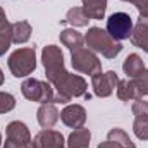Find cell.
I'll return each mask as SVG.
<instances>
[{
    "label": "cell",
    "mask_w": 148,
    "mask_h": 148,
    "mask_svg": "<svg viewBox=\"0 0 148 148\" xmlns=\"http://www.w3.org/2000/svg\"><path fill=\"white\" fill-rule=\"evenodd\" d=\"M5 134H7V140H10L12 143H16L19 147H29L33 143L28 126L24 122H21V121L9 122L7 127H5Z\"/></svg>",
    "instance_id": "obj_8"
},
{
    "label": "cell",
    "mask_w": 148,
    "mask_h": 148,
    "mask_svg": "<svg viewBox=\"0 0 148 148\" xmlns=\"http://www.w3.org/2000/svg\"><path fill=\"white\" fill-rule=\"evenodd\" d=\"M26 148H33V143H31V145H29V147H26Z\"/></svg>",
    "instance_id": "obj_30"
},
{
    "label": "cell",
    "mask_w": 148,
    "mask_h": 148,
    "mask_svg": "<svg viewBox=\"0 0 148 148\" xmlns=\"http://www.w3.org/2000/svg\"><path fill=\"white\" fill-rule=\"evenodd\" d=\"M9 69L16 77H26L36 69V52L35 47L19 48L9 57Z\"/></svg>",
    "instance_id": "obj_3"
},
{
    "label": "cell",
    "mask_w": 148,
    "mask_h": 148,
    "mask_svg": "<svg viewBox=\"0 0 148 148\" xmlns=\"http://www.w3.org/2000/svg\"><path fill=\"white\" fill-rule=\"evenodd\" d=\"M3 84V73H2V69H0V86Z\"/></svg>",
    "instance_id": "obj_29"
},
{
    "label": "cell",
    "mask_w": 148,
    "mask_h": 148,
    "mask_svg": "<svg viewBox=\"0 0 148 148\" xmlns=\"http://www.w3.org/2000/svg\"><path fill=\"white\" fill-rule=\"evenodd\" d=\"M133 131H134L136 138H140L143 141L148 140V121H145V119H134Z\"/></svg>",
    "instance_id": "obj_25"
},
{
    "label": "cell",
    "mask_w": 148,
    "mask_h": 148,
    "mask_svg": "<svg viewBox=\"0 0 148 148\" xmlns=\"http://www.w3.org/2000/svg\"><path fill=\"white\" fill-rule=\"evenodd\" d=\"M133 114H134V119H145V121H148V102L141 100V98L134 100Z\"/></svg>",
    "instance_id": "obj_24"
},
{
    "label": "cell",
    "mask_w": 148,
    "mask_h": 148,
    "mask_svg": "<svg viewBox=\"0 0 148 148\" xmlns=\"http://www.w3.org/2000/svg\"><path fill=\"white\" fill-rule=\"evenodd\" d=\"M122 71L127 77H136L141 71H145V62L138 53H131L126 57V60L122 64Z\"/></svg>",
    "instance_id": "obj_16"
},
{
    "label": "cell",
    "mask_w": 148,
    "mask_h": 148,
    "mask_svg": "<svg viewBox=\"0 0 148 148\" xmlns=\"http://www.w3.org/2000/svg\"><path fill=\"white\" fill-rule=\"evenodd\" d=\"M88 21H90V17L86 16L83 7H74V9L67 10L66 19H62V24L69 23L73 28H83V26H88Z\"/></svg>",
    "instance_id": "obj_17"
},
{
    "label": "cell",
    "mask_w": 148,
    "mask_h": 148,
    "mask_svg": "<svg viewBox=\"0 0 148 148\" xmlns=\"http://www.w3.org/2000/svg\"><path fill=\"white\" fill-rule=\"evenodd\" d=\"M0 145H2V134H0Z\"/></svg>",
    "instance_id": "obj_31"
},
{
    "label": "cell",
    "mask_w": 148,
    "mask_h": 148,
    "mask_svg": "<svg viewBox=\"0 0 148 148\" xmlns=\"http://www.w3.org/2000/svg\"><path fill=\"white\" fill-rule=\"evenodd\" d=\"M16 107V98L10 93L0 91V114H7Z\"/></svg>",
    "instance_id": "obj_23"
},
{
    "label": "cell",
    "mask_w": 148,
    "mask_h": 148,
    "mask_svg": "<svg viewBox=\"0 0 148 148\" xmlns=\"http://www.w3.org/2000/svg\"><path fill=\"white\" fill-rule=\"evenodd\" d=\"M7 24H9V21H7V16H5L3 9L0 7V29H3V28H5Z\"/></svg>",
    "instance_id": "obj_27"
},
{
    "label": "cell",
    "mask_w": 148,
    "mask_h": 148,
    "mask_svg": "<svg viewBox=\"0 0 148 148\" xmlns=\"http://www.w3.org/2000/svg\"><path fill=\"white\" fill-rule=\"evenodd\" d=\"M81 2H83V10L90 19H103L107 0H81Z\"/></svg>",
    "instance_id": "obj_15"
},
{
    "label": "cell",
    "mask_w": 148,
    "mask_h": 148,
    "mask_svg": "<svg viewBox=\"0 0 148 148\" xmlns=\"http://www.w3.org/2000/svg\"><path fill=\"white\" fill-rule=\"evenodd\" d=\"M119 76L114 73V71H107V73H97L91 76V86H93V91L97 97H102V98H107L114 93V90L117 88L119 84Z\"/></svg>",
    "instance_id": "obj_7"
},
{
    "label": "cell",
    "mask_w": 148,
    "mask_h": 148,
    "mask_svg": "<svg viewBox=\"0 0 148 148\" xmlns=\"http://www.w3.org/2000/svg\"><path fill=\"white\" fill-rule=\"evenodd\" d=\"M98 148H121L115 141H110V140H107V141H103V143H100Z\"/></svg>",
    "instance_id": "obj_28"
},
{
    "label": "cell",
    "mask_w": 148,
    "mask_h": 148,
    "mask_svg": "<svg viewBox=\"0 0 148 148\" xmlns=\"http://www.w3.org/2000/svg\"><path fill=\"white\" fill-rule=\"evenodd\" d=\"M21 91L24 95V98L31 100V102H38V103H53V88L50 86V83L47 81H40V79H33L28 77L23 81L21 84Z\"/></svg>",
    "instance_id": "obj_4"
},
{
    "label": "cell",
    "mask_w": 148,
    "mask_h": 148,
    "mask_svg": "<svg viewBox=\"0 0 148 148\" xmlns=\"http://www.w3.org/2000/svg\"><path fill=\"white\" fill-rule=\"evenodd\" d=\"M31 36V24L28 21H17L12 24V43H26Z\"/></svg>",
    "instance_id": "obj_18"
},
{
    "label": "cell",
    "mask_w": 148,
    "mask_h": 148,
    "mask_svg": "<svg viewBox=\"0 0 148 148\" xmlns=\"http://www.w3.org/2000/svg\"><path fill=\"white\" fill-rule=\"evenodd\" d=\"M60 121L67 126V127H73V129H79L84 126L86 122V110L84 107L74 103V105H67L64 110L60 112Z\"/></svg>",
    "instance_id": "obj_10"
},
{
    "label": "cell",
    "mask_w": 148,
    "mask_h": 148,
    "mask_svg": "<svg viewBox=\"0 0 148 148\" xmlns=\"http://www.w3.org/2000/svg\"><path fill=\"white\" fill-rule=\"evenodd\" d=\"M131 43L138 48H141L145 53H148V19L140 17L138 24L133 28L131 33Z\"/></svg>",
    "instance_id": "obj_12"
},
{
    "label": "cell",
    "mask_w": 148,
    "mask_h": 148,
    "mask_svg": "<svg viewBox=\"0 0 148 148\" xmlns=\"http://www.w3.org/2000/svg\"><path fill=\"white\" fill-rule=\"evenodd\" d=\"M36 117H38V124L43 129H52L57 124L60 114H59L57 107L53 103H41L36 112Z\"/></svg>",
    "instance_id": "obj_11"
},
{
    "label": "cell",
    "mask_w": 148,
    "mask_h": 148,
    "mask_svg": "<svg viewBox=\"0 0 148 148\" xmlns=\"http://www.w3.org/2000/svg\"><path fill=\"white\" fill-rule=\"evenodd\" d=\"M107 140L115 141L121 148H136V145H134V143L131 141V138L127 136V133H126L124 129H121V127H114V129H110L109 134H107Z\"/></svg>",
    "instance_id": "obj_20"
},
{
    "label": "cell",
    "mask_w": 148,
    "mask_h": 148,
    "mask_svg": "<svg viewBox=\"0 0 148 148\" xmlns=\"http://www.w3.org/2000/svg\"><path fill=\"white\" fill-rule=\"evenodd\" d=\"M71 64H73L74 71L83 74H90V76L102 71V62L98 60L95 52L90 50V48H84V47L71 52Z\"/></svg>",
    "instance_id": "obj_5"
},
{
    "label": "cell",
    "mask_w": 148,
    "mask_h": 148,
    "mask_svg": "<svg viewBox=\"0 0 148 148\" xmlns=\"http://www.w3.org/2000/svg\"><path fill=\"white\" fill-rule=\"evenodd\" d=\"M60 43H62L64 47H67L71 52H74V50H77V48L83 47L84 36H83L79 31H76L74 28H67V29L60 31Z\"/></svg>",
    "instance_id": "obj_13"
},
{
    "label": "cell",
    "mask_w": 148,
    "mask_h": 148,
    "mask_svg": "<svg viewBox=\"0 0 148 148\" xmlns=\"http://www.w3.org/2000/svg\"><path fill=\"white\" fill-rule=\"evenodd\" d=\"M12 43V24L9 23L3 29H0V57L9 50Z\"/></svg>",
    "instance_id": "obj_22"
},
{
    "label": "cell",
    "mask_w": 148,
    "mask_h": 148,
    "mask_svg": "<svg viewBox=\"0 0 148 148\" xmlns=\"http://www.w3.org/2000/svg\"><path fill=\"white\" fill-rule=\"evenodd\" d=\"M90 140L91 133L86 127L74 129L67 138V148H90Z\"/></svg>",
    "instance_id": "obj_14"
},
{
    "label": "cell",
    "mask_w": 148,
    "mask_h": 148,
    "mask_svg": "<svg viewBox=\"0 0 148 148\" xmlns=\"http://www.w3.org/2000/svg\"><path fill=\"white\" fill-rule=\"evenodd\" d=\"M115 91H117V98L121 102H129V100H138L140 98L138 93H136V90H134V86H133V83H131V79L119 81Z\"/></svg>",
    "instance_id": "obj_19"
},
{
    "label": "cell",
    "mask_w": 148,
    "mask_h": 148,
    "mask_svg": "<svg viewBox=\"0 0 148 148\" xmlns=\"http://www.w3.org/2000/svg\"><path fill=\"white\" fill-rule=\"evenodd\" d=\"M41 62L45 67L47 79L53 84L57 93L74 98V97H84L88 84L86 81L77 76V74H69L64 67V55L59 47L55 45H47L41 52Z\"/></svg>",
    "instance_id": "obj_1"
},
{
    "label": "cell",
    "mask_w": 148,
    "mask_h": 148,
    "mask_svg": "<svg viewBox=\"0 0 148 148\" xmlns=\"http://www.w3.org/2000/svg\"><path fill=\"white\" fill-rule=\"evenodd\" d=\"M131 83H133V86H134V90H136L140 98L147 97L148 95V69L141 71L136 77H131Z\"/></svg>",
    "instance_id": "obj_21"
},
{
    "label": "cell",
    "mask_w": 148,
    "mask_h": 148,
    "mask_svg": "<svg viewBox=\"0 0 148 148\" xmlns=\"http://www.w3.org/2000/svg\"><path fill=\"white\" fill-rule=\"evenodd\" d=\"M122 2H129V3H133V5L138 9L140 17L148 19V0H122Z\"/></svg>",
    "instance_id": "obj_26"
},
{
    "label": "cell",
    "mask_w": 148,
    "mask_h": 148,
    "mask_svg": "<svg viewBox=\"0 0 148 148\" xmlns=\"http://www.w3.org/2000/svg\"><path fill=\"white\" fill-rule=\"evenodd\" d=\"M84 43L90 50L102 53L105 59H115L121 52H122V45L119 41H115L114 38L102 28H90L86 36H84Z\"/></svg>",
    "instance_id": "obj_2"
},
{
    "label": "cell",
    "mask_w": 148,
    "mask_h": 148,
    "mask_svg": "<svg viewBox=\"0 0 148 148\" xmlns=\"http://www.w3.org/2000/svg\"><path fill=\"white\" fill-rule=\"evenodd\" d=\"M107 33L115 41L127 40L133 33V19L126 12H114L107 19Z\"/></svg>",
    "instance_id": "obj_6"
},
{
    "label": "cell",
    "mask_w": 148,
    "mask_h": 148,
    "mask_svg": "<svg viewBox=\"0 0 148 148\" xmlns=\"http://www.w3.org/2000/svg\"><path fill=\"white\" fill-rule=\"evenodd\" d=\"M33 148H66V141L59 131L41 129L33 140Z\"/></svg>",
    "instance_id": "obj_9"
}]
</instances>
